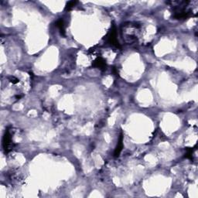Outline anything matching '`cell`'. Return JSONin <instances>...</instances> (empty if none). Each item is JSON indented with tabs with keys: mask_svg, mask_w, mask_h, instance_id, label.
I'll return each instance as SVG.
<instances>
[{
	"mask_svg": "<svg viewBox=\"0 0 198 198\" xmlns=\"http://www.w3.org/2000/svg\"><path fill=\"white\" fill-rule=\"evenodd\" d=\"M2 145H3L4 151H5L6 153H9V152L13 150V138H12V135L10 133V130L7 129L6 131L5 135L3 136V139H2Z\"/></svg>",
	"mask_w": 198,
	"mask_h": 198,
	"instance_id": "1",
	"label": "cell"
},
{
	"mask_svg": "<svg viewBox=\"0 0 198 198\" xmlns=\"http://www.w3.org/2000/svg\"><path fill=\"white\" fill-rule=\"evenodd\" d=\"M106 40H107L108 43H109L112 46H115L116 48H121V46H120L119 43L118 41V39H117V32H116V28H115V26H113L111 29V30L109 31V34H107L105 37Z\"/></svg>",
	"mask_w": 198,
	"mask_h": 198,
	"instance_id": "2",
	"label": "cell"
},
{
	"mask_svg": "<svg viewBox=\"0 0 198 198\" xmlns=\"http://www.w3.org/2000/svg\"><path fill=\"white\" fill-rule=\"evenodd\" d=\"M92 66L96 67V68L100 69L101 70H105L106 68H107L106 61L102 57H97L93 61Z\"/></svg>",
	"mask_w": 198,
	"mask_h": 198,
	"instance_id": "3",
	"label": "cell"
},
{
	"mask_svg": "<svg viewBox=\"0 0 198 198\" xmlns=\"http://www.w3.org/2000/svg\"><path fill=\"white\" fill-rule=\"evenodd\" d=\"M123 148V135L122 133H121L119 136V139H118V145H117L116 148H115V152H114V155H115V157H118L119 156V154L121 153V150Z\"/></svg>",
	"mask_w": 198,
	"mask_h": 198,
	"instance_id": "4",
	"label": "cell"
},
{
	"mask_svg": "<svg viewBox=\"0 0 198 198\" xmlns=\"http://www.w3.org/2000/svg\"><path fill=\"white\" fill-rule=\"evenodd\" d=\"M56 26L59 29L60 33H61V36L65 37V24H64V19H60L57 21L56 22Z\"/></svg>",
	"mask_w": 198,
	"mask_h": 198,
	"instance_id": "5",
	"label": "cell"
},
{
	"mask_svg": "<svg viewBox=\"0 0 198 198\" xmlns=\"http://www.w3.org/2000/svg\"><path fill=\"white\" fill-rule=\"evenodd\" d=\"M77 3V1H70V2H68L67 4H66L65 10L66 11H70L73 7L75 6V5Z\"/></svg>",
	"mask_w": 198,
	"mask_h": 198,
	"instance_id": "6",
	"label": "cell"
},
{
	"mask_svg": "<svg viewBox=\"0 0 198 198\" xmlns=\"http://www.w3.org/2000/svg\"><path fill=\"white\" fill-rule=\"evenodd\" d=\"M187 150V153H186L185 157L188 159H192V154H193V149L191 148H186Z\"/></svg>",
	"mask_w": 198,
	"mask_h": 198,
	"instance_id": "7",
	"label": "cell"
},
{
	"mask_svg": "<svg viewBox=\"0 0 198 198\" xmlns=\"http://www.w3.org/2000/svg\"><path fill=\"white\" fill-rule=\"evenodd\" d=\"M9 80H10V81L11 82V83H13V85H16V84L19 83V79H17L16 77H10V78H9Z\"/></svg>",
	"mask_w": 198,
	"mask_h": 198,
	"instance_id": "8",
	"label": "cell"
}]
</instances>
